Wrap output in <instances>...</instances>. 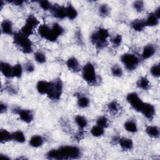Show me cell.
Returning <instances> with one entry per match:
<instances>
[{"mask_svg":"<svg viewBox=\"0 0 160 160\" xmlns=\"http://www.w3.org/2000/svg\"><path fill=\"white\" fill-rule=\"evenodd\" d=\"M111 73L115 77H121L122 76L123 72L122 68L119 65H114L111 68Z\"/></svg>","mask_w":160,"mask_h":160,"instance_id":"cell-35","label":"cell"},{"mask_svg":"<svg viewBox=\"0 0 160 160\" xmlns=\"http://www.w3.org/2000/svg\"><path fill=\"white\" fill-rule=\"evenodd\" d=\"M8 109V106L6 104L1 102L0 104V112L1 114H2L3 112H5L7 111Z\"/></svg>","mask_w":160,"mask_h":160,"instance_id":"cell-45","label":"cell"},{"mask_svg":"<svg viewBox=\"0 0 160 160\" xmlns=\"http://www.w3.org/2000/svg\"><path fill=\"white\" fill-rule=\"evenodd\" d=\"M68 68L74 72H77L80 70V66L78 61L74 57L69 58L66 61Z\"/></svg>","mask_w":160,"mask_h":160,"instance_id":"cell-11","label":"cell"},{"mask_svg":"<svg viewBox=\"0 0 160 160\" xmlns=\"http://www.w3.org/2000/svg\"><path fill=\"white\" fill-rule=\"evenodd\" d=\"M52 29L54 30V31L59 36L61 35H62L64 32V29L58 23H54L52 26Z\"/></svg>","mask_w":160,"mask_h":160,"instance_id":"cell-39","label":"cell"},{"mask_svg":"<svg viewBox=\"0 0 160 160\" xmlns=\"http://www.w3.org/2000/svg\"><path fill=\"white\" fill-rule=\"evenodd\" d=\"M109 35V32L106 29L99 28L91 34V41L97 48L102 49L107 45V39Z\"/></svg>","mask_w":160,"mask_h":160,"instance_id":"cell-1","label":"cell"},{"mask_svg":"<svg viewBox=\"0 0 160 160\" xmlns=\"http://www.w3.org/2000/svg\"><path fill=\"white\" fill-rule=\"evenodd\" d=\"M25 69L28 72H31L34 71V66L31 62H28L24 66Z\"/></svg>","mask_w":160,"mask_h":160,"instance_id":"cell-44","label":"cell"},{"mask_svg":"<svg viewBox=\"0 0 160 160\" xmlns=\"http://www.w3.org/2000/svg\"><path fill=\"white\" fill-rule=\"evenodd\" d=\"M124 126L125 129L129 132L134 133V132H136L138 131L137 124L134 121H133L132 120L127 121L124 123Z\"/></svg>","mask_w":160,"mask_h":160,"instance_id":"cell-26","label":"cell"},{"mask_svg":"<svg viewBox=\"0 0 160 160\" xmlns=\"http://www.w3.org/2000/svg\"><path fill=\"white\" fill-rule=\"evenodd\" d=\"M21 32L22 34H23L24 35L29 37V36H31L33 33V29H32L30 27L24 24L21 28Z\"/></svg>","mask_w":160,"mask_h":160,"instance_id":"cell-40","label":"cell"},{"mask_svg":"<svg viewBox=\"0 0 160 160\" xmlns=\"http://www.w3.org/2000/svg\"><path fill=\"white\" fill-rule=\"evenodd\" d=\"M12 140V134L6 129H1L0 131V141L1 143Z\"/></svg>","mask_w":160,"mask_h":160,"instance_id":"cell-22","label":"cell"},{"mask_svg":"<svg viewBox=\"0 0 160 160\" xmlns=\"http://www.w3.org/2000/svg\"><path fill=\"white\" fill-rule=\"evenodd\" d=\"M154 14V15H155L159 19V18H160V7H158V8L155 10Z\"/></svg>","mask_w":160,"mask_h":160,"instance_id":"cell-47","label":"cell"},{"mask_svg":"<svg viewBox=\"0 0 160 160\" xmlns=\"http://www.w3.org/2000/svg\"><path fill=\"white\" fill-rule=\"evenodd\" d=\"M131 28L136 31H142L145 28L146 24L145 21L141 19H136L132 21L131 23Z\"/></svg>","mask_w":160,"mask_h":160,"instance_id":"cell-15","label":"cell"},{"mask_svg":"<svg viewBox=\"0 0 160 160\" xmlns=\"http://www.w3.org/2000/svg\"><path fill=\"white\" fill-rule=\"evenodd\" d=\"M156 52V48L152 44H148L144 46L142 52V57L144 59H149L151 58L154 53Z\"/></svg>","mask_w":160,"mask_h":160,"instance_id":"cell-13","label":"cell"},{"mask_svg":"<svg viewBox=\"0 0 160 160\" xmlns=\"http://www.w3.org/2000/svg\"><path fill=\"white\" fill-rule=\"evenodd\" d=\"M82 76L85 81L89 84H95L97 76L94 65L91 62L86 63L82 69Z\"/></svg>","mask_w":160,"mask_h":160,"instance_id":"cell-5","label":"cell"},{"mask_svg":"<svg viewBox=\"0 0 160 160\" xmlns=\"http://www.w3.org/2000/svg\"><path fill=\"white\" fill-rule=\"evenodd\" d=\"M20 119L26 123H30L34 119V114L29 109H20L18 112Z\"/></svg>","mask_w":160,"mask_h":160,"instance_id":"cell-10","label":"cell"},{"mask_svg":"<svg viewBox=\"0 0 160 160\" xmlns=\"http://www.w3.org/2000/svg\"><path fill=\"white\" fill-rule=\"evenodd\" d=\"M96 124H97V125H98L103 128H107L109 124L108 119L105 116H100L98 118V119L96 121Z\"/></svg>","mask_w":160,"mask_h":160,"instance_id":"cell-37","label":"cell"},{"mask_svg":"<svg viewBox=\"0 0 160 160\" xmlns=\"http://www.w3.org/2000/svg\"><path fill=\"white\" fill-rule=\"evenodd\" d=\"M63 84L60 79H56L50 82L48 97L51 100H58L62 94Z\"/></svg>","mask_w":160,"mask_h":160,"instance_id":"cell-4","label":"cell"},{"mask_svg":"<svg viewBox=\"0 0 160 160\" xmlns=\"http://www.w3.org/2000/svg\"><path fill=\"white\" fill-rule=\"evenodd\" d=\"M10 2L13 3L14 4H15L16 6H21L24 3L23 1H19V0H16V1H10Z\"/></svg>","mask_w":160,"mask_h":160,"instance_id":"cell-46","label":"cell"},{"mask_svg":"<svg viewBox=\"0 0 160 160\" xmlns=\"http://www.w3.org/2000/svg\"><path fill=\"white\" fill-rule=\"evenodd\" d=\"M52 16L58 19H64L66 17V7L59 4H54L50 9Z\"/></svg>","mask_w":160,"mask_h":160,"instance_id":"cell-9","label":"cell"},{"mask_svg":"<svg viewBox=\"0 0 160 160\" xmlns=\"http://www.w3.org/2000/svg\"><path fill=\"white\" fill-rule=\"evenodd\" d=\"M50 82L41 80L38 82L36 84V89L38 92L41 94H47L49 88Z\"/></svg>","mask_w":160,"mask_h":160,"instance_id":"cell-12","label":"cell"},{"mask_svg":"<svg viewBox=\"0 0 160 160\" xmlns=\"http://www.w3.org/2000/svg\"><path fill=\"white\" fill-rule=\"evenodd\" d=\"M34 59L39 64H43L46 61L45 54L41 51H38L34 54Z\"/></svg>","mask_w":160,"mask_h":160,"instance_id":"cell-34","label":"cell"},{"mask_svg":"<svg viewBox=\"0 0 160 160\" xmlns=\"http://www.w3.org/2000/svg\"><path fill=\"white\" fill-rule=\"evenodd\" d=\"M119 144L123 150L129 151L133 148V142L129 138H122L119 139Z\"/></svg>","mask_w":160,"mask_h":160,"instance_id":"cell-16","label":"cell"},{"mask_svg":"<svg viewBox=\"0 0 160 160\" xmlns=\"http://www.w3.org/2000/svg\"><path fill=\"white\" fill-rule=\"evenodd\" d=\"M38 32L41 37L47 39L51 32V28L46 24H42L39 26Z\"/></svg>","mask_w":160,"mask_h":160,"instance_id":"cell-19","label":"cell"},{"mask_svg":"<svg viewBox=\"0 0 160 160\" xmlns=\"http://www.w3.org/2000/svg\"><path fill=\"white\" fill-rule=\"evenodd\" d=\"M104 128L98 125L94 126L91 129V134L95 137H100L104 134Z\"/></svg>","mask_w":160,"mask_h":160,"instance_id":"cell-30","label":"cell"},{"mask_svg":"<svg viewBox=\"0 0 160 160\" xmlns=\"http://www.w3.org/2000/svg\"><path fill=\"white\" fill-rule=\"evenodd\" d=\"M44 144V139L39 135L32 136L29 140V144L34 148H39Z\"/></svg>","mask_w":160,"mask_h":160,"instance_id":"cell-17","label":"cell"},{"mask_svg":"<svg viewBox=\"0 0 160 160\" xmlns=\"http://www.w3.org/2000/svg\"><path fill=\"white\" fill-rule=\"evenodd\" d=\"M122 42V36L119 34L116 35L112 39V43L115 46H119Z\"/></svg>","mask_w":160,"mask_h":160,"instance_id":"cell-43","label":"cell"},{"mask_svg":"<svg viewBox=\"0 0 160 160\" xmlns=\"http://www.w3.org/2000/svg\"><path fill=\"white\" fill-rule=\"evenodd\" d=\"M126 100L135 111L140 112L144 104V102L141 99L136 92H131L128 94L126 96Z\"/></svg>","mask_w":160,"mask_h":160,"instance_id":"cell-7","label":"cell"},{"mask_svg":"<svg viewBox=\"0 0 160 160\" xmlns=\"http://www.w3.org/2000/svg\"><path fill=\"white\" fill-rule=\"evenodd\" d=\"M12 140L15 141L19 143H22L26 141V137L23 132L21 131H16L12 133Z\"/></svg>","mask_w":160,"mask_h":160,"instance_id":"cell-28","label":"cell"},{"mask_svg":"<svg viewBox=\"0 0 160 160\" xmlns=\"http://www.w3.org/2000/svg\"><path fill=\"white\" fill-rule=\"evenodd\" d=\"M78 105L81 108H87L89 105V99L85 96H81L78 99Z\"/></svg>","mask_w":160,"mask_h":160,"instance_id":"cell-29","label":"cell"},{"mask_svg":"<svg viewBox=\"0 0 160 160\" xmlns=\"http://www.w3.org/2000/svg\"><path fill=\"white\" fill-rule=\"evenodd\" d=\"M133 7L138 12H141L144 9V2L141 1H136L133 3Z\"/></svg>","mask_w":160,"mask_h":160,"instance_id":"cell-42","label":"cell"},{"mask_svg":"<svg viewBox=\"0 0 160 160\" xmlns=\"http://www.w3.org/2000/svg\"><path fill=\"white\" fill-rule=\"evenodd\" d=\"M146 132L149 136L157 138L159 136V129L156 126H149L146 128Z\"/></svg>","mask_w":160,"mask_h":160,"instance_id":"cell-21","label":"cell"},{"mask_svg":"<svg viewBox=\"0 0 160 160\" xmlns=\"http://www.w3.org/2000/svg\"><path fill=\"white\" fill-rule=\"evenodd\" d=\"M0 158H2V159H10L8 156H4V154H1Z\"/></svg>","mask_w":160,"mask_h":160,"instance_id":"cell-48","label":"cell"},{"mask_svg":"<svg viewBox=\"0 0 160 160\" xmlns=\"http://www.w3.org/2000/svg\"><path fill=\"white\" fill-rule=\"evenodd\" d=\"M14 42L24 53L28 54L32 52V44L31 40L29 39V37L24 35L21 32L14 35Z\"/></svg>","mask_w":160,"mask_h":160,"instance_id":"cell-2","label":"cell"},{"mask_svg":"<svg viewBox=\"0 0 160 160\" xmlns=\"http://www.w3.org/2000/svg\"><path fill=\"white\" fill-rule=\"evenodd\" d=\"M0 69L2 74L6 78L12 77V67L8 63L1 62Z\"/></svg>","mask_w":160,"mask_h":160,"instance_id":"cell-14","label":"cell"},{"mask_svg":"<svg viewBox=\"0 0 160 160\" xmlns=\"http://www.w3.org/2000/svg\"><path fill=\"white\" fill-rule=\"evenodd\" d=\"M150 72L154 78H159L160 76V66L159 64H154L150 69Z\"/></svg>","mask_w":160,"mask_h":160,"instance_id":"cell-36","label":"cell"},{"mask_svg":"<svg viewBox=\"0 0 160 160\" xmlns=\"http://www.w3.org/2000/svg\"><path fill=\"white\" fill-rule=\"evenodd\" d=\"M60 159H78L81 156V151L79 148L73 146H64L58 149Z\"/></svg>","mask_w":160,"mask_h":160,"instance_id":"cell-3","label":"cell"},{"mask_svg":"<svg viewBox=\"0 0 160 160\" xmlns=\"http://www.w3.org/2000/svg\"><path fill=\"white\" fill-rule=\"evenodd\" d=\"M144 21L146 26H155L159 23V18L154 15V12L149 14Z\"/></svg>","mask_w":160,"mask_h":160,"instance_id":"cell-20","label":"cell"},{"mask_svg":"<svg viewBox=\"0 0 160 160\" xmlns=\"http://www.w3.org/2000/svg\"><path fill=\"white\" fill-rule=\"evenodd\" d=\"M1 31L4 34H12V24L9 20H4L1 23Z\"/></svg>","mask_w":160,"mask_h":160,"instance_id":"cell-18","label":"cell"},{"mask_svg":"<svg viewBox=\"0 0 160 160\" xmlns=\"http://www.w3.org/2000/svg\"><path fill=\"white\" fill-rule=\"evenodd\" d=\"M137 86L143 90H147L150 86V82L146 77H141L137 81Z\"/></svg>","mask_w":160,"mask_h":160,"instance_id":"cell-27","label":"cell"},{"mask_svg":"<svg viewBox=\"0 0 160 160\" xmlns=\"http://www.w3.org/2000/svg\"><path fill=\"white\" fill-rule=\"evenodd\" d=\"M108 110L112 114H116L119 111V104L116 101H112L108 105Z\"/></svg>","mask_w":160,"mask_h":160,"instance_id":"cell-32","label":"cell"},{"mask_svg":"<svg viewBox=\"0 0 160 160\" xmlns=\"http://www.w3.org/2000/svg\"><path fill=\"white\" fill-rule=\"evenodd\" d=\"M99 14L102 16L105 17V16H108L109 14L110 9H109V6L107 4H101L99 6Z\"/></svg>","mask_w":160,"mask_h":160,"instance_id":"cell-38","label":"cell"},{"mask_svg":"<svg viewBox=\"0 0 160 160\" xmlns=\"http://www.w3.org/2000/svg\"><path fill=\"white\" fill-rule=\"evenodd\" d=\"M140 112H141L146 118L151 120L154 118L155 115V108L151 104L144 102Z\"/></svg>","mask_w":160,"mask_h":160,"instance_id":"cell-8","label":"cell"},{"mask_svg":"<svg viewBox=\"0 0 160 160\" xmlns=\"http://www.w3.org/2000/svg\"><path fill=\"white\" fill-rule=\"evenodd\" d=\"M121 61L125 68L129 71L134 70L139 63V58L133 54L125 53L121 57Z\"/></svg>","mask_w":160,"mask_h":160,"instance_id":"cell-6","label":"cell"},{"mask_svg":"<svg viewBox=\"0 0 160 160\" xmlns=\"http://www.w3.org/2000/svg\"><path fill=\"white\" fill-rule=\"evenodd\" d=\"M66 17H68L70 20L76 19L78 16V12L76 9L71 4H69L66 7Z\"/></svg>","mask_w":160,"mask_h":160,"instance_id":"cell-23","label":"cell"},{"mask_svg":"<svg viewBox=\"0 0 160 160\" xmlns=\"http://www.w3.org/2000/svg\"><path fill=\"white\" fill-rule=\"evenodd\" d=\"M39 6L43 10L48 11L51 9L52 5H51V3L49 1L46 0H42L39 1Z\"/></svg>","mask_w":160,"mask_h":160,"instance_id":"cell-41","label":"cell"},{"mask_svg":"<svg viewBox=\"0 0 160 160\" xmlns=\"http://www.w3.org/2000/svg\"><path fill=\"white\" fill-rule=\"evenodd\" d=\"M74 121L81 129H83L88 125V121L86 118L82 115H77L74 118Z\"/></svg>","mask_w":160,"mask_h":160,"instance_id":"cell-25","label":"cell"},{"mask_svg":"<svg viewBox=\"0 0 160 160\" xmlns=\"http://www.w3.org/2000/svg\"><path fill=\"white\" fill-rule=\"evenodd\" d=\"M39 21L38 19L36 18V16L33 15H29L26 19V22L25 25L30 27L31 28L33 29L36 28L38 25H39Z\"/></svg>","mask_w":160,"mask_h":160,"instance_id":"cell-24","label":"cell"},{"mask_svg":"<svg viewBox=\"0 0 160 160\" xmlns=\"http://www.w3.org/2000/svg\"><path fill=\"white\" fill-rule=\"evenodd\" d=\"M47 157L51 159H60V154L58 149H54L50 150L48 154Z\"/></svg>","mask_w":160,"mask_h":160,"instance_id":"cell-33","label":"cell"},{"mask_svg":"<svg viewBox=\"0 0 160 160\" xmlns=\"http://www.w3.org/2000/svg\"><path fill=\"white\" fill-rule=\"evenodd\" d=\"M22 74V68L20 64H16L12 67V77L21 78Z\"/></svg>","mask_w":160,"mask_h":160,"instance_id":"cell-31","label":"cell"}]
</instances>
